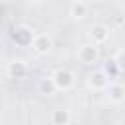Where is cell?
<instances>
[{
    "mask_svg": "<svg viewBox=\"0 0 125 125\" xmlns=\"http://www.w3.org/2000/svg\"><path fill=\"white\" fill-rule=\"evenodd\" d=\"M70 16L76 18V20L86 18V16H88V4H86L84 0H74V2L70 4Z\"/></svg>",
    "mask_w": 125,
    "mask_h": 125,
    "instance_id": "30bf717a",
    "label": "cell"
},
{
    "mask_svg": "<svg viewBox=\"0 0 125 125\" xmlns=\"http://www.w3.org/2000/svg\"><path fill=\"white\" fill-rule=\"evenodd\" d=\"M29 45H31L33 53H37V55H47V53L51 51V47H53V39H51L49 33H35Z\"/></svg>",
    "mask_w": 125,
    "mask_h": 125,
    "instance_id": "7a4b0ae2",
    "label": "cell"
},
{
    "mask_svg": "<svg viewBox=\"0 0 125 125\" xmlns=\"http://www.w3.org/2000/svg\"><path fill=\"white\" fill-rule=\"evenodd\" d=\"M27 70L29 68H27V62L23 59H14V61L8 62V74H10V78H25Z\"/></svg>",
    "mask_w": 125,
    "mask_h": 125,
    "instance_id": "52a82bcc",
    "label": "cell"
},
{
    "mask_svg": "<svg viewBox=\"0 0 125 125\" xmlns=\"http://www.w3.org/2000/svg\"><path fill=\"white\" fill-rule=\"evenodd\" d=\"M98 59H100V49H98V45H94V43H84V45H80V49H78V61H80L82 64H94Z\"/></svg>",
    "mask_w": 125,
    "mask_h": 125,
    "instance_id": "3957f363",
    "label": "cell"
},
{
    "mask_svg": "<svg viewBox=\"0 0 125 125\" xmlns=\"http://www.w3.org/2000/svg\"><path fill=\"white\" fill-rule=\"evenodd\" d=\"M105 90H107V98H109L111 104H121V102L125 100V86H123V84L111 82V84H107Z\"/></svg>",
    "mask_w": 125,
    "mask_h": 125,
    "instance_id": "ba28073f",
    "label": "cell"
},
{
    "mask_svg": "<svg viewBox=\"0 0 125 125\" xmlns=\"http://www.w3.org/2000/svg\"><path fill=\"white\" fill-rule=\"evenodd\" d=\"M51 123L53 125H68L70 123V111L64 107H57L51 113Z\"/></svg>",
    "mask_w": 125,
    "mask_h": 125,
    "instance_id": "9c48e42d",
    "label": "cell"
},
{
    "mask_svg": "<svg viewBox=\"0 0 125 125\" xmlns=\"http://www.w3.org/2000/svg\"><path fill=\"white\" fill-rule=\"evenodd\" d=\"M51 82H53L55 90L68 92V90H72V88H74V84H76V76H74V72H72V70H68V68H59V70H55V72H53Z\"/></svg>",
    "mask_w": 125,
    "mask_h": 125,
    "instance_id": "6da1fadb",
    "label": "cell"
},
{
    "mask_svg": "<svg viewBox=\"0 0 125 125\" xmlns=\"http://www.w3.org/2000/svg\"><path fill=\"white\" fill-rule=\"evenodd\" d=\"M88 35H90V39H92L94 45H102V43H105L109 39V27L104 25V23H96V25L90 27Z\"/></svg>",
    "mask_w": 125,
    "mask_h": 125,
    "instance_id": "8992f818",
    "label": "cell"
},
{
    "mask_svg": "<svg viewBox=\"0 0 125 125\" xmlns=\"http://www.w3.org/2000/svg\"><path fill=\"white\" fill-rule=\"evenodd\" d=\"M33 35H35V33H33L27 25H20V27H16V29L12 31V39H14V43L20 45V47L29 45L31 39H33Z\"/></svg>",
    "mask_w": 125,
    "mask_h": 125,
    "instance_id": "5b68a950",
    "label": "cell"
},
{
    "mask_svg": "<svg viewBox=\"0 0 125 125\" xmlns=\"http://www.w3.org/2000/svg\"><path fill=\"white\" fill-rule=\"evenodd\" d=\"M86 84H88V88H90V90H96V92H100V90H105V88H107V84H109V78L104 74V70H98V72H92V74H88V78H86Z\"/></svg>",
    "mask_w": 125,
    "mask_h": 125,
    "instance_id": "277c9868",
    "label": "cell"
},
{
    "mask_svg": "<svg viewBox=\"0 0 125 125\" xmlns=\"http://www.w3.org/2000/svg\"><path fill=\"white\" fill-rule=\"evenodd\" d=\"M39 90H41L43 94H53V92H55V86H53L51 78H43V80L39 82Z\"/></svg>",
    "mask_w": 125,
    "mask_h": 125,
    "instance_id": "8fae6325",
    "label": "cell"
},
{
    "mask_svg": "<svg viewBox=\"0 0 125 125\" xmlns=\"http://www.w3.org/2000/svg\"><path fill=\"white\" fill-rule=\"evenodd\" d=\"M33 2H47V0H33Z\"/></svg>",
    "mask_w": 125,
    "mask_h": 125,
    "instance_id": "7c38bea8",
    "label": "cell"
}]
</instances>
